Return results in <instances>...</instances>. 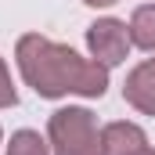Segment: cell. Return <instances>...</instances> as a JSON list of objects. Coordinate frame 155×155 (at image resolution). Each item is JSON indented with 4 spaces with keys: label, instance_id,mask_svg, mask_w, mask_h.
<instances>
[{
    "label": "cell",
    "instance_id": "cell-4",
    "mask_svg": "<svg viewBox=\"0 0 155 155\" xmlns=\"http://www.w3.org/2000/svg\"><path fill=\"white\" fill-rule=\"evenodd\" d=\"M123 97H126L137 112L155 116V58L141 61V65L126 76V83H123Z\"/></svg>",
    "mask_w": 155,
    "mask_h": 155
},
{
    "label": "cell",
    "instance_id": "cell-2",
    "mask_svg": "<svg viewBox=\"0 0 155 155\" xmlns=\"http://www.w3.org/2000/svg\"><path fill=\"white\" fill-rule=\"evenodd\" d=\"M54 155H101V134L87 108H58L47 123Z\"/></svg>",
    "mask_w": 155,
    "mask_h": 155
},
{
    "label": "cell",
    "instance_id": "cell-10",
    "mask_svg": "<svg viewBox=\"0 0 155 155\" xmlns=\"http://www.w3.org/2000/svg\"><path fill=\"white\" fill-rule=\"evenodd\" d=\"M137 155H155V152H152V148H141V152H137Z\"/></svg>",
    "mask_w": 155,
    "mask_h": 155
},
{
    "label": "cell",
    "instance_id": "cell-1",
    "mask_svg": "<svg viewBox=\"0 0 155 155\" xmlns=\"http://www.w3.org/2000/svg\"><path fill=\"white\" fill-rule=\"evenodd\" d=\"M22 79L36 90L40 97H65V94H83V97H101L108 87V65L79 58L72 47L54 43V40L25 33L15 47Z\"/></svg>",
    "mask_w": 155,
    "mask_h": 155
},
{
    "label": "cell",
    "instance_id": "cell-9",
    "mask_svg": "<svg viewBox=\"0 0 155 155\" xmlns=\"http://www.w3.org/2000/svg\"><path fill=\"white\" fill-rule=\"evenodd\" d=\"M83 4H90V7H112V4H119V0H83Z\"/></svg>",
    "mask_w": 155,
    "mask_h": 155
},
{
    "label": "cell",
    "instance_id": "cell-8",
    "mask_svg": "<svg viewBox=\"0 0 155 155\" xmlns=\"http://www.w3.org/2000/svg\"><path fill=\"white\" fill-rule=\"evenodd\" d=\"M18 101V94H15V87H11V76H7V65L0 61V108H11Z\"/></svg>",
    "mask_w": 155,
    "mask_h": 155
},
{
    "label": "cell",
    "instance_id": "cell-5",
    "mask_svg": "<svg viewBox=\"0 0 155 155\" xmlns=\"http://www.w3.org/2000/svg\"><path fill=\"white\" fill-rule=\"evenodd\" d=\"M148 148V137L137 123H108L101 130V155H137Z\"/></svg>",
    "mask_w": 155,
    "mask_h": 155
},
{
    "label": "cell",
    "instance_id": "cell-6",
    "mask_svg": "<svg viewBox=\"0 0 155 155\" xmlns=\"http://www.w3.org/2000/svg\"><path fill=\"white\" fill-rule=\"evenodd\" d=\"M130 43L141 51H155V4H144L130 18Z\"/></svg>",
    "mask_w": 155,
    "mask_h": 155
},
{
    "label": "cell",
    "instance_id": "cell-3",
    "mask_svg": "<svg viewBox=\"0 0 155 155\" xmlns=\"http://www.w3.org/2000/svg\"><path fill=\"white\" fill-rule=\"evenodd\" d=\"M87 47L94 54V61L101 65H119L126 58V51L134 47L130 43V25L119 22V18H97L90 29H87Z\"/></svg>",
    "mask_w": 155,
    "mask_h": 155
},
{
    "label": "cell",
    "instance_id": "cell-7",
    "mask_svg": "<svg viewBox=\"0 0 155 155\" xmlns=\"http://www.w3.org/2000/svg\"><path fill=\"white\" fill-rule=\"evenodd\" d=\"M7 155H51V148L36 130H18V134H11Z\"/></svg>",
    "mask_w": 155,
    "mask_h": 155
}]
</instances>
